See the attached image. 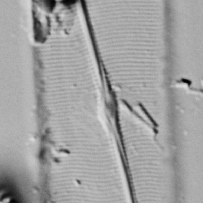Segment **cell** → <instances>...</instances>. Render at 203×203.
Segmentation results:
<instances>
[{
	"label": "cell",
	"mask_w": 203,
	"mask_h": 203,
	"mask_svg": "<svg viewBox=\"0 0 203 203\" xmlns=\"http://www.w3.org/2000/svg\"><path fill=\"white\" fill-rule=\"evenodd\" d=\"M34 21L35 39L38 41H42V31L41 29V28L40 23L36 19H35Z\"/></svg>",
	"instance_id": "1"
},
{
	"label": "cell",
	"mask_w": 203,
	"mask_h": 203,
	"mask_svg": "<svg viewBox=\"0 0 203 203\" xmlns=\"http://www.w3.org/2000/svg\"><path fill=\"white\" fill-rule=\"evenodd\" d=\"M74 1H63V3L66 5H70L74 3Z\"/></svg>",
	"instance_id": "2"
}]
</instances>
